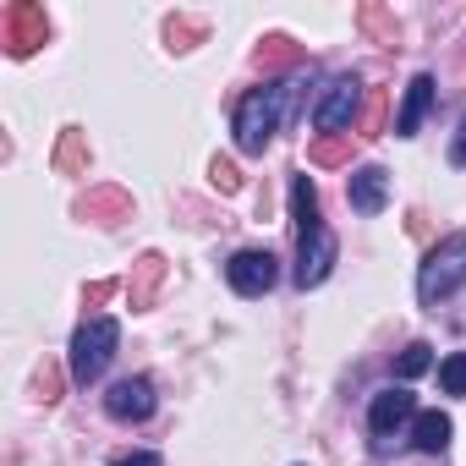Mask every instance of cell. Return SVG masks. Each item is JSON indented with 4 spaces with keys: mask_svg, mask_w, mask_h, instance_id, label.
<instances>
[{
    "mask_svg": "<svg viewBox=\"0 0 466 466\" xmlns=\"http://www.w3.org/2000/svg\"><path fill=\"white\" fill-rule=\"evenodd\" d=\"M291 61H297L291 39H269V50H258V66H291Z\"/></svg>",
    "mask_w": 466,
    "mask_h": 466,
    "instance_id": "cell-16",
    "label": "cell"
},
{
    "mask_svg": "<svg viewBox=\"0 0 466 466\" xmlns=\"http://www.w3.org/2000/svg\"><path fill=\"white\" fill-rule=\"evenodd\" d=\"M291 219H297V237H313V230L324 225V219H319V187H313L308 176L291 181Z\"/></svg>",
    "mask_w": 466,
    "mask_h": 466,
    "instance_id": "cell-13",
    "label": "cell"
},
{
    "mask_svg": "<svg viewBox=\"0 0 466 466\" xmlns=\"http://www.w3.org/2000/svg\"><path fill=\"white\" fill-rule=\"evenodd\" d=\"M439 384H444V395H466V351L439 362Z\"/></svg>",
    "mask_w": 466,
    "mask_h": 466,
    "instance_id": "cell-15",
    "label": "cell"
},
{
    "mask_svg": "<svg viewBox=\"0 0 466 466\" xmlns=\"http://www.w3.org/2000/svg\"><path fill=\"white\" fill-rule=\"evenodd\" d=\"M428 110H433V77H428V72H417V77L406 83L400 110H395V137H417V132H422V121H428Z\"/></svg>",
    "mask_w": 466,
    "mask_h": 466,
    "instance_id": "cell-10",
    "label": "cell"
},
{
    "mask_svg": "<svg viewBox=\"0 0 466 466\" xmlns=\"http://www.w3.org/2000/svg\"><path fill=\"white\" fill-rule=\"evenodd\" d=\"M286 99L291 88L286 83H264V88H248L242 105H237V148L242 154H264L280 132V116H286Z\"/></svg>",
    "mask_w": 466,
    "mask_h": 466,
    "instance_id": "cell-1",
    "label": "cell"
},
{
    "mask_svg": "<svg viewBox=\"0 0 466 466\" xmlns=\"http://www.w3.org/2000/svg\"><path fill=\"white\" fill-rule=\"evenodd\" d=\"M335 253H340V242H335L329 225H319L313 237H297V286H302V291L319 286V280L335 269Z\"/></svg>",
    "mask_w": 466,
    "mask_h": 466,
    "instance_id": "cell-7",
    "label": "cell"
},
{
    "mask_svg": "<svg viewBox=\"0 0 466 466\" xmlns=\"http://www.w3.org/2000/svg\"><path fill=\"white\" fill-rule=\"evenodd\" d=\"M116 346H121V324L116 319H105V313L83 319L77 335H72V379L77 384H99L110 357H116Z\"/></svg>",
    "mask_w": 466,
    "mask_h": 466,
    "instance_id": "cell-3",
    "label": "cell"
},
{
    "mask_svg": "<svg viewBox=\"0 0 466 466\" xmlns=\"http://www.w3.org/2000/svg\"><path fill=\"white\" fill-rule=\"evenodd\" d=\"M461 286H466V230L444 237V242L422 258V269H417V297H422V308L450 302Z\"/></svg>",
    "mask_w": 466,
    "mask_h": 466,
    "instance_id": "cell-2",
    "label": "cell"
},
{
    "mask_svg": "<svg viewBox=\"0 0 466 466\" xmlns=\"http://www.w3.org/2000/svg\"><path fill=\"white\" fill-rule=\"evenodd\" d=\"M411 417H417L411 390H379V395H373V406H368V433H373V450H379V455H390V450H395V433H400Z\"/></svg>",
    "mask_w": 466,
    "mask_h": 466,
    "instance_id": "cell-4",
    "label": "cell"
},
{
    "mask_svg": "<svg viewBox=\"0 0 466 466\" xmlns=\"http://www.w3.org/2000/svg\"><path fill=\"white\" fill-rule=\"evenodd\" d=\"M225 280H230V291H242V297H264L280 280V264H275L269 248H248V253H237L225 264Z\"/></svg>",
    "mask_w": 466,
    "mask_h": 466,
    "instance_id": "cell-5",
    "label": "cell"
},
{
    "mask_svg": "<svg viewBox=\"0 0 466 466\" xmlns=\"http://www.w3.org/2000/svg\"><path fill=\"white\" fill-rule=\"evenodd\" d=\"M411 444H417L422 455H444V444H450V417H444V411H417V417H411Z\"/></svg>",
    "mask_w": 466,
    "mask_h": 466,
    "instance_id": "cell-12",
    "label": "cell"
},
{
    "mask_svg": "<svg viewBox=\"0 0 466 466\" xmlns=\"http://www.w3.org/2000/svg\"><path fill=\"white\" fill-rule=\"evenodd\" d=\"M0 34H6L12 56H28L34 45H45L50 23H45V12H39V6H6V12H0Z\"/></svg>",
    "mask_w": 466,
    "mask_h": 466,
    "instance_id": "cell-8",
    "label": "cell"
},
{
    "mask_svg": "<svg viewBox=\"0 0 466 466\" xmlns=\"http://www.w3.org/2000/svg\"><path fill=\"white\" fill-rule=\"evenodd\" d=\"M110 466H165L154 450H137V455H121V461H110Z\"/></svg>",
    "mask_w": 466,
    "mask_h": 466,
    "instance_id": "cell-19",
    "label": "cell"
},
{
    "mask_svg": "<svg viewBox=\"0 0 466 466\" xmlns=\"http://www.w3.org/2000/svg\"><path fill=\"white\" fill-rule=\"evenodd\" d=\"M208 176H214V187H219V192H237V165H230V159H214V165H208Z\"/></svg>",
    "mask_w": 466,
    "mask_h": 466,
    "instance_id": "cell-17",
    "label": "cell"
},
{
    "mask_svg": "<svg viewBox=\"0 0 466 466\" xmlns=\"http://www.w3.org/2000/svg\"><path fill=\"white\" fill-rule=\"evenodd\" d=\"M450 165H455V170H466V116H461V127H455V143H450Z\"/></svg>",
    "mask_w": 466,
    "mask_h": 466,
    "instance_id": "cell-18",
    "label": "cell"
},
{
    "mask_svg": "<svg viewBox=\"0 0 466 466\" xmlns=\"http://www.w3.org/2000/svg\"><path fill=\"white\" fill-rule=\"evenodd\" d=\"M346 198H351V208H357V214H384V203H390V170H379V165L351 170Z\"/></svg>",
    "mask_w": 466,
    "mask_h": 466,
    "instance_id": "cell-11",
    "label": "cell"
},
{
    "mask_svg": "<svg viewBox=\"0 0 466 466\" xmlns=\"http://www.w3.org/2000/svg\"><path fill=\"white\" fill-rule=\"evenodd\" d=\"M105 411H110L116 422H143V417H154V384H148V379H121V384H110Z\"/></svg>",
    "mask_w": 466,
    "mask_h": 466,
    "instance_id": "cell-9",
    "label": "cell"
},
{
    "mask_svg": "<svg viewBox=\"0 0 466 466\" xmlns=\"http://www.w3.org/2000/svg\"><path fill=\"white\" fill-rule=\"evenodd\" d=\"M357 110H362V83L346 72V77H335V83H329V94L319 99V110H313V127H319V132H351Z\"/></svg>",
    "mask_w": 466,
    "mask_h": 466,
    "instance_id": "cell-6",
    "label": "cell"
},
{
    "mask_svg": "<svg viewBox=\"0 0 466 466\" xmlns=\"http://www.w3.org/2000/svg\"><path fill=\"white\" fill-rule=\"evenodd\" d=\"M428 368H433V346H422V340H417V346H406V351H400V362H395V373H400V379H422Z\"/></svg>",
    "mask_w": 466,
    "mask_h": 466,
    "instance_id": "cell-14",
    "label": "cell"
}]
</instances>
